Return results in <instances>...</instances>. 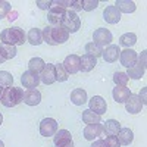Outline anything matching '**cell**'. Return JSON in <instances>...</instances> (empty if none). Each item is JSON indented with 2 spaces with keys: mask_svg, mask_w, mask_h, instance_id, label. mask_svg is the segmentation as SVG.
Here are the masks:
<instances>
[{
  "mask_svg": "<svg viewBox=\"0 0 147 147\" xmlns=\"http://www.w3.org/2000/svg\"><path fill=\"white\" fill-rule=\"evenodd\" d=\"M62 65H63V68H65V71H66L68 74H72V75H74V74L80 72V66H81L80 56H77V55H69V56H66Z\"/></svg>",
  "mask_w": 147,
  "mask_h": 147,
  "instance_id": "9c48e42d",
  "label": "cell"
},
{
  "mask_svg": "<svg viewBox=\"0 0 147 147\" xmlns=\"http://www.w3.org/2000/svg\"><path fill=\"white\" fill-rule=\"evenodd\" d=\"M0 147H5V144H3V141L0 140Z\"/></svg>",
  "mask_w": 147,
  "mask_h": 147,
  "instance_id": "7dc6e473",
  "label": "cell"
},
{
  "mask_svg": "<svg viewBox=\"0 0 147 147\" xmlns=\"http://www.w3.org/2000/svg\"><path fill=\"white\" fill-rule=\"evenodd\" d=\"M113 81L116 84V87H127L129 78L125 72H115L113 74Z\"/></svg>",
  "mask_w": 147,
  "mask_h": 147,
  "instance_id": "836d02e7",
  "label": "cell"
},
{
  "mask_svg": "<svg viewBox=\"0 0 147 147\" xmlns=\"http://www.w3.org/2000/svg\"><path fill=\"white\" fill-rule=\"evenodd\" d=\"M121 128H122V127H121V124H119L118 121L109 119V121L105 122V125H103V132L106 134L107 137H109V136H118V132H119Z\"/></svg>",
  "mask_w": 147,
  "mask_h": 147,
  "instance_id": "44dd1931",
  "label": "cell"
},
{
  "mask_svg": "<svg viewBox=\"0 0 147 147\" xmlns=\"http://www.w3.org/2000/svg\"><path fill=\"white\" fill-rule=\"evenodd\" d=\"M90 147H106V146H105V141L103 140H96Z\"/></svg>",
  "mask_w": 147,
  "mask_h": 147,
  "instance_id": "b9f144b4",
  "label": "cell"
},
{
  "mask_svg": "<svg viewBox=\"0 0 147 147\" xmlns=\"http://www.w3.org/2000/svg\"><path fill=\"white\" fill-rule=\"evenodd\" d=\"M2 93H3V87H0V97H2Z\"/></svg>",
  "mask_w": 147,
  "mask_h": 147,
  "instance_id": "bcb514c9",
  "label": "cell"
},
{
  "mask_svg": "<svg viewBox=\"0 0 147 147\" xmlns=\"http://www.w3.org/2000/svg\"><path fill=\"white\" fill-rule=\"evenodd\" d=\"M115 6L118 7V10L121 13H132L136 10V3L134 2H129V0H118L115 3Z\"/></svg>",
  "mask_w": 147,
  "mask_h": 147,
  "instance_id": "d4e9b609",
  "label": "cell"
},
{
  "mask_svg": "<svg viewBox=\"0 0 147 147\" xmlns=\"http://www.w3.org/2000/svg\"><path fill=\"white\" fill-rule=\"evenodd\" d=\"M55 75H56V81H59V82H65L69 78V74L65 71L62 63H56L55 65Z\"/></svg>",
  "mask_w": 147,
  "mask_h": 147,
  "instance_id": "f546056e",
  "label": "cell"
},
{
  "mask_svg": "<svg viewBox=\"0 0 147 147\" xmlns=\"http://www.w3.org/2000/svg\"><path fill=\"white\" fill-rule=\"evenodd\" d=\"M147 52H141V56L137 59V62L134 63L131 68H128V72H127V75L128 78L131 80H140L144 77V72H146V55Z\"/></svg>",
  "mask_w": 147,
  "mask_h": 147,
  "instance_id": "277c9868",
  "label": "cell"
},
{
  "mask_svg": "<svg viewBox=\"0 0 147 147\" xmlns=\"http://www.w3.org/2000/svg\"><path fill=\"white\" fill-rule=\"evenodd\" d=\"M103 19L107 24H118L121 21V12L118 10V7L113 6H106V9L103 10Z\"/></svg>",
  "mask_w": 147,
  "mask_h": 147,
  "instance_id": "9a60e30c",
  "label": "cell"
},
{
  "mask_svg": "<svg viewBox=\"0 0 147 147\" xmlns=\"http://www.w3.org/2000/svg\"><path fill=\"white\" fill-rule=\"evenodd\" d=\"M136 43H137V35L134 32H125V34H122L121 38H119V44L127 47V49L132 47Z\"/></svg>",
  "mask_w": 147,
  "mask_h": 147,
  "instance_id": "83f0119b",
  "label": "cell"
},
{
  "mask_svg": "<svg viewBox=\"0 0 147 147\" xmlns=\"http://www.w3.org/2000/svg\"><path fill=\"white\" fill-rule=\"evenodd\" d=\"M24 100V90L18 87H6L3 88L0 102L5 107H13Z\"/></svg>",
  "mask_w": 147,
  "mask_h": 147,
  "instance_id": "7a4b0ae2",
  "label": "cell"
},
{
  "mask_svg": "<svg viewBox=\"0 0 147 147\" xmlns=\"http://www.w3.org/2000/svg\"><path fill=\"white\" fill-rule=\"evenodd\" d=\"M43 41L50 44V46H57V44H62L66 43L69 38V32L63 28V27H46L43 31Z\"/></svg>",
  "mask_w": 147,
  "mask_h": 147,
  "instance_id": "6da1fadb",
  "label": "cell"
},
{
  "mask_svg": "<svg viewBox=\"0 0 147 147\" xmlns=\"http://www.w3.org/2000/svg\"><path fill=\"white\" fill-rule=\"evenodd\" d=\"M146 91H147V88L144 87V88L141 90L140 96H138V97H140V100H141V103H143V106H144V105H146V102H147V100H146Z\"/></svg>",
  "mask_w": 147,
  "mask_h": 147,
  "instance_id": "60d3db41",
  "label": "cell"
},
{
  "mask_svg": "<svg viewBox=\"0 0 147 147\" xmlns=\"http://www.w3.org/2000/svg\"><path fill=\"white\" fill-rule=\"evenodd\" d=\"M143 103L140 100V97L136 96V94H132L128 97V100L125 102V109H127V112L128 113H132V115H136V113H140L141 112V109H143Z\"/></svg>",
  "mask_w": 147,
  "mask_h": 147,
  "instance_id": "5bb4252c",
  "label": "cell"
},
{
  "mask_svg": "<svg viewBox=\"0 0 147 147\" xmlns=\"http://www.w3.org/2000/svg\"><path fill=\"white\" fill-rule=\"evenodd\" d=\"M2 122H3V116H2V113H0V125H2Z\"/></svg>",
  "mask_w": 147,
  "mask_h": 147,
  "instance_id": "f6af8a7d",
  "label": "cell"
},
{
  "mask_svg": "<svg viewBox=\"0 0 147 147\" xmlns=\"http://www.w3.org/2000/svg\"><path fill=\"white\" fill-rule=\"evenodd\" d=\"M103 136V125L102 124H91L84 128V138L88 141H94V138H99Z\"/></svg>",
  "mask_w": 147,
  "mask_h": 147,
  "instance_id": "8fae6325",
  "label": "cell"
},
{
  "mask_svg": "<svg viewBox=\"0 0 147 147\" xmlns=\"http://www.w3.org/2000/svg\"><path fill=\"white\" fill-rule=\"evenodd\" d=\"M60 27H63L69 34L72 32H77L80 28H81V19L80 16L72 10H66L65 15H63V19L60 22Z\"/></svg>",
  "mask_w": 147,
  "mask_h": 147,
  "instance_id": "3957f363",
  "label": "cell"
},
{
  "mask_svg": "<svg viewBox=\"0 0 147 147\" xmlns=\"http://www.w3.org/2000/svg\"><path fill=\"white\" fill-rule=\"evenodd\" d=\"M57 131V122L53 118H44L40 122V134L43 137H52Z\"/></svg>",
  "mask_w": 147,
  "mask_h": 147,
  "instance_id": "52a82bcc",
  "label": "cell"
},
{
  "mask_svg": "<svg viewBox=\"0 0 147 147\" xmlns=\"http://www.w3.org/2000/svg\"><path fill=\"white\" fill-rule=\"evenodd\" d=\"M21 82H22V85L25 88L31 90V88H37V85H38L41 81H40V75H38V74H34L31 71H27V72L22 74Z\"/></svg>",
  "mask_w": 147,
  "mask_h": 147,
  "instance_id": "ba28073f",
  "label": "cell"
},
{
  "mask_svg": "<svg viewBox=\"0 0 147 147\" xmlns=\"http://www.w3.org/2000/svg\"><path fill=\"white\" fill-rule=\"evenodd\" d=\"M103 141H105V146L106 147H121V143H119V140H118L116 136H109Z\"/></svg>",
  "mask_w": 147,
  "mask_h": 147,
  "instance_id": "8d00e7d4",
  "label": "cell"
},
{
  "mask_svg": "<svg viewBox=\"0 0 147 147\" xmlns=\"http://www.w3.org/2000/svg\"><path fill=\"white\" fill-rule=\"evenodd\" d=\"M46 66V62L41 59V57H32L30 62H28V71L34 72V74H41V71L44 69Z\"/></svg>",
  "mask_w": 147,
  "mask_h": 147,
  "instance_id": "484cf974",
  "label": "cell"
},
{
  "mask_svg": "<svg viewBox=\"0 0 147 147\" xmlns=\"http://www.w3.org/2000/svg\"><path fill=\"white\" fill-rule=\"evenodd\" d=\"M13 84V77L7 71H0V87H12Z\"/></svg>",
  "mask_w": 147,
  "mask_h": 147,
  "instance_id": "d6a6232c",
  "label": "cell"
},
{
  "mask_svg": "<svg viewBox=\"0 0 147 147\" xmlns=\"http://www.w3.org/2000/svg\"><path fill=\"white\" fill-rule=\"evenodd\" d=\"M71 10L75 12V13H77V10H82V0H72L71 2Z\"/></svg>",
  "mask_w": 147,
  "mask_h": 147,
  "instance_id": "f35d334b",
  "label": "cell"
},
{
  "mask_svg": "<svg viewBox=\"0 0 147 147\" xmlns=\"http://www.w3.org/2000/svg\"><path fill=\"white\" fill-rule=\"evenodd\" d=\"M97 6H99V2L97 0H82V10H94Z\"/></svg>",
  "mask_w": 147,
  "mask_h": 147,
  "instance_id": "d590c367",
  "label": "cell"
},
{
  "mask_svg": "<svg viewBox=\"0 0 147 147\" xmlns=\"http://www.w3.org/2000/svg\"><path fill=\"white\" fill-rule=\"evenodd\" d=\"M116 137H118V140H119L121 144L128 146V144H131L132 140H134V134H132V131H131L129 128H121Z\"/></svg>",
  "mask_w": 147,
  "mask_h": 147,
  "instance_id": "cb8c5ba5",
  "label": "cell"
},
{
  "mask_svg": "<svg viewBox=\"0 0 147 147\" xmlns=\"http://www.w3.org/2000/svg\"><path fill=\"white\" fill-rule=\"evenodd\" d=\"M138 55L137 52H134L132 49H125L119 53V60H121V65L125 66V68H131L134 63L137 62Z\"/></svg>",
  "mask_w": 147,
  "mask_h": 147,
  "instance_id": "30bf717a",
  "label": "cell"
},
{
  "mask_svg": "<svg viewBox=\"0 0 147 147\" xmlns=\"http://www.w3.org/2000/svg\"><path fill=\"white\" fill-rule=\"evenodd\" d=\"M27 38H28V43L32 44V46H40L43 43V32L41 30L38 28H31L28 35H27Z\"/></svg>",
  "mask_w": 147,
  "mask_h": 147,
  "instance_id": "603a6c76",
  "label": "cell"
},
{
  "mask_svg": "<svg viewBox=\"0 0 147 147\" xmlns=\"http://www.w3.org/2000/svg\"><path fill=\"white\" fill-rule=\"evenodd\" d=\"M22 102L28 106H37L41 102V93L37 88H31V90L24 91V100Z\"/></svg>",
  "mask_w": 147,
  "mask_h": 147,
  "instance_id": "2e32d148",
  "label": "cell"
},
{
  "mask_svg": "<svg viewBox=\"0 0 147 147\" xmlns=\"http://www.w3.org/2000/svg\"><path fill=\"white\" fill-rule=\"evenodd\" d=\"M40 81L44 82L46 85H50L56 82V75H55V65L53 63H47L44 69L40 74Z\"/></svg>",
  "mask_w": 147,
  "mask_h": 147,
  "instance_id": "e0dca14e",
  "label": "cell"
},
{
  "mask_svg": "<svg viewBox=\"0 0 147 147\" xmlns=\"http://www.w3.org/2000/svg\"><path fill=\"white\" fill-rule=\"evenodd\" d=\"M53 141H55V146H62L68 141H72V136H71V132L68 129H59L55 134Z\"/></svg>",
  "mask_w": 147,
  "mask_h": 147,
  "instance_id": "7402d4cb",
  "label": "cell"
},
{
  "mask_svg": "<svg viewBox=\"0 0 147 147\" xmlns=\"http://www.w3.org/2000/svg\"><path fill=\"white\" fill-rule=\"evenodd\" d=\"M102 52H103V49H102V47H99L97 44H94L93 41L85 44V53L90 55V56H93V57H96V59L102 56Z\"/></svg>",
  "mask_w": 147,
  "mask_h": 147,
  "instance_id": "4dcf8cb0",
  "label": "cell"
},
{
  "mask_svg": "<svg viewBox=\"0 0 147 147\" xmlns=\"http://www.w3.org/2000/svg\"><path fill=\"white\" fill-rule=\"evenodd\" d=\"M90 110L94 113H97L99 116H102L103 113H106L107 110V105H106V100L100 96H93L91 100H90Z\"/></svg>",
  "mask_w": 147,
  "mask_h": 147,
  "instance_id": "7c38bea8",
  "label": "cell"
},
{
  "mask_svg": "<svg viewBox=\"0 0 147 147\" xmlns=\"http://www.w3.org/2000/svg\"><path fill=\"white\" fill-rule=\"evenodd\" d=\"M5 62V57L2 56V53H0V63H3Z\"/></svg>",
  "mask_w": 147,
  "mask_h": 147,
  "instance_id": "ee69618b",
  "label": "cell"
},
{
  "mask_svg": "<svg viewBox=\"0 0 147 147\" xmlns=\"http://www.w3.org/2000/svg\"><path fill=\"white\" fill-rule=\"evenodd\" d=\"M0 53L5 57V60H9V59H13L16 56V47L15 46H9V44H5V43H0Z\"/></svg>",
  "mask_w": 147,
  "mask_h": 147,
  "instance_id": "4316f807",
  "label": "cell"
},
{
  "mask_svg": "<svg viewBox=\"0 0 147 147\" xmlns=\"http://www.w3.org/2000/svg\"><path fill=\"white\" fill-rule=\"evenodd\" d=\"M0 40H2V43H5V44H9V46H16V40H15L13 34H12L10 28H7V30H3V31H2V34H0Z\"/></svg>",
  "mask_w": 147,
  "mask_h": 147,
  "instance_id": "1f68e13d",
  "label": "cell"
},
{
  "mask_svg": "<svg viewBox=\"0 0 147 147\" xmlns=\"http://www.w3.org/2000/svg\"><path fill=\"white\" fill-rule=\"evenodd\" d=\"M80 60H81V66H80V71H82V72H90L96 65H97V59L96 57H93V56H90V55H82L81 57H80Z\"/></svg>",
  "mask_w": 147,
  "mask_h": 147,
  "instance_id": "ffe728a7",
  "label": "cell"
},
{
  "mask_svg": "<svg viewBox=\"0 0 147 147\" xmlns=\"http://www.w3.org/2000/svg\"><path fill=\"white\" fill-rule=\"evenodd\" d=\"M112 40H113L112 32H110L109 30H106V28H97L93 34V43L97 44L99 47L109 46Z\"/></svg>",
  "mask_w": 147,
  "mask_h": 147,
  "instance_id": "5b68a950",
  "label": "cell"
},
{
  "mask_svg": "<svg viewBox=\"0 0 147 147\" xmlns=\"http://www.w3.org/2000/svg\"><path fill=\"white\" fill-rule=\"evenodd\" d=\"M10 31H12V34H13V37H15V40H16V44H24L25 43V34H24V31L19 28V27H12L10 28Z\"/></svg>",
  "mask_w": 147,
  "mask_h": 147,
  "instance_id": "e575fe53",
  "label": "cell"
},
{
  "mask_svg": "<svg viewBox=\"0 0 147 147\" xmlns=\"http://www.w3.org/2000/svg\"><path fill=\"white\" fill-rule=\"evenodd\" d=\"M10 9H12V6L9 2H0V19L6 18V15L10 12Z\"/></svg>",
  "mask_w": 147,
  "mask_h": 147,
  "instance_id": "74e56055",
  "label": "cell"
},
{
  "mask_svg": "<svg viewBox=\"0 0 147 147\" xmlns=\"http://www.w3.org/2000/svg\"><path fill=\"white\" fill-rule=\"evenodd\" d=\"M112 96L116 103H125L128 100V97L131 96V91L128 87H116V88H113Z\"/></svg>",
  "mask_w": 147,
  "mask_h": 147,
  "instance_id": "ac0fdd59",
  "label": "cell"
},
{
  "mask_svg": "<svg viewBox=\"0 0 147 147\" xmlns=\"http://www.w3.org/2000/svg\"><path fill=\"white\" fill-rule=\"evenodd\" d=\"M37 6L40 9L46 10V9H50L52 7V2H41V0H37Z\"/></svg>",
  "mask_w": 147,
  "mask_h": 147,
  "instance_id": "ab89813d",
  "label": "cell"
},
{
  "mask_svg": "<svg viewBox=\"0 0 147 147\" xmlns=\"http://www.w3.org/2000/svg\"><path fill=\"white\" fill-rule=\"evenodd\" d=\"M119 53H121V49L116 44H109L105 50L102 52V57L105 59V62L107 63H113L119 59Z\"/></svg>",
  "mask_w": 147,
  "mask_h": 147,
  "instance_id": "4fadbf2b",
  "label": "cell"
},
{
  "mask_svg": "<svg viewBox=\"0 0 147 147\" xmlns=\"http://www.w3.org/2000/svg\"><path fill=\"white\" fill-rule=\"evenodd\" d=\"M71 102L75 106H82L84 103H87V91L82 88H75L71 93Z\"/></svg>",
  "mask_w": 147,
  "mask_h": 147,
  "instance_id": "d6986e66",
  "label": "cell"
},
{
  "mask_svg": "<svg viewBox=\"0 0 147 147\" xmlns=\"http://www.w3.org/2000/svg\"><path fill=\"white\" fill-rule=\"evenodd\" d=\"M82 122L84 124H87V125H91V124H100V116L91 112L90 109L87 110H84L82 112Z\"/></svg>",
  "mask_w": 147,
  "mask_h": 147,
  "instance_id": "f1b7e54d",
  "label": "cell"
},
{
  "mask_svg": "<svg viewBox=\"0 0 147 147\" xmlns=\"http://www.w3.org/2000/svg\"><path fill=\"white\" fill-rule=\"evenodd\" d=\"M53 5V3H52ZM66 9L60 7V6H52L49 9V13H47V19L50 22V27H57L60 25V22L63 19V15H65Z\"/></svg>",
  "mask_w": 147,
  "mask_h": 147,
  "instance_id": "8992f818",
  "label": "cell"
},
{
  "mask_svg": "<svg viewBox=\"0 0 147 147\" xmlns=\"http://www.w3.org/2000/svg\"><path fill=\"white\" fill-rule=\"evenodd\" d=\"M56 147H74V141H68V143H65L62 146H56Z\"/></svg>",
  "mask_w": 147,
  "mask_h": 147,
  "instance_id": "7bdbcfd3",
  "label": "cell"
}]
</instances>
